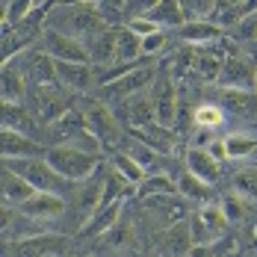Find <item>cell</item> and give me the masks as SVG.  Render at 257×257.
Wrapping results in <instances>:
<instances>
[{
  "instance_id": "cell-1",
  "label": "cell",
  "mask_w": 257,
  "mask_h": 257,
  "mask_svg": "<svg viewBox=\"0 0 257 257\" xmlns=\"http://www.w3.org/2000/svg\"><path fill=\"white\" fill-rule=\"evenodd\" d=\"M48 27L86 45L92 36H98L103 27L109 24H106L101 9L92 0H86V3H77V6H53V9H48Z\"/></svg>"
},
{
  "instance_id": "cell-18",
  "label": "cell",
  "mask_w": 257,
  "mask_h": 257,
  "mask_svg": "<svg viewBox=\"0 0 257 257\" xmlns=\"http://www.w3.org/2000/svg\"><path fill=\"white\" fill-rule=\"evenodd\" d=\"M178 36H180V42L189 45V48H207V45H219L225 30L216 27L210 18H204V21H186L178 30Z\"/></svg>"
},
{
  "instance_id": "cell-23",
  "label": "cell",
  "mask_w": 257,
  "mask_h": 257,
  "mask_svg": "<svg viewBox=\"0 0 257 257\" xmlns=\"http://www.w3.org/2000/svg\"><path fill=\"white\" fill-rule=\"evenodd\" d=\"M121 207H124V201H112V204H103L98 207L86 222H83V228H80V233L89 239V236H101V233L112 231L115 225H118V216H121Z\"/></svg>"
},
{
  "instance_id": "cell-21",
  "label": "cell",
  "mask_w": 257,
  "mask_h": 257,
  "mask_svg": "<svg viewBox=\"0 0 257 257\" xmlns=\"http://www.w3.org/2000/svg\"><path fill=\"white\" fill-rule=\"evenodd\" d=\"M219 106L225 115H233V118H257V95L245 89H222Z\"/></svg>"
},
{
  "instance_id": "cell-6",
  "label": "cell",
  "mask_w": 257,
  "mask_h": 257,
  "mask_svg": "<svg viewBox=\"0 0 257 257\" xmlns=\"http://www.w3.org/2000/svg\"><path fill=\"white\" fill-rule=\"evenodd\" d=\"M74 106L80 109V115H83V121H86V130H89L101 145L118 139V124H115L109 106L103 101H98V98H80Z\"/></svg>"
},
{
  "instance_id": "cell-2",
  "label": "cell",
  "mask_w": 257,
  "mask_h": 257,
  "mask_svg": "<svg viewBox=\"0 0 257 257\" xmlns=\"http://www.w3.org/2000/svg\"><path fill=\"white\" fill-rule=\"evenodd\" d=\"M45 160L51 163V169L65 178L68 183H83V180L95 178L98 175V154L92 151H83V148H74V145H51L45 151Z\"/></svg>"
},
{
  "instance_id": "cell-49",
  "label": "cell",
  "mask_w": 257,
  "mask_h": 257,
  "mask_svg": "<svg viewBox=\"0 0 257 257\" xmlns=\"http://www.w3.org/2000/svg\"><path fill=\"white\" fill-rule=\"evenodd\" d=\"M45 3H48V0H36V9H45Z\"/></svg>"
},
{
  "instance_id": "cell-24",
  "label": "cell",
  "mask_w": 257,
  "mask_h": 257,
  "mask_svg": "<svg viewBox=\"0 0 257 257\" xmlns=\"http://www.w3.org/2000/svg\"><path fill=\"white\" fill-rule=\"evenodd\" d=\"M225 56L228 53L222 51L219 45H207V48H195V56H192V71L201 74L204 80H219V71L225 65Z\"/></svg>"
},
{
  "instance_id": "cell-43",
  "label": "cell",
  "mask_w": 257,
  "mask_h": 257,
  "mask_svg": "<svg viewBox=\"0 0 257 257\" xmlns=\"http://www.w3.org/2000/svg\"><path fill=\"white\" fill-rule=\"evenodd\" d=\"M157 3H160V0H124V18H127V21H133V18H145Z\"/></svg>"
},
{
  "instance_id": "cell-19",
  "label": "cell",
  "mask_w": 257,
  "mask_h": 257,
  "mask_svg": "<svg viewBox=\"0 0 257 257\" xmlns=\"http://www.w3.org/2000/svg\"><path fill=\"white\" fill-rule=\"evenodd\" d=\"M121 112H124V121L130 124V130L136 127H148V124H157V112H154V98L151 92H139L127 101L121 103Z\"/></svg>"
},
{
  "instance_id": "cell-34",
  "label": "cell",
  "mask_w": 257,
  "mask_h": 257,
  "mask_svg": "<svg viewBox=\"0 0 257 257\" xmlns=\"http://www.w3.org/2000/svg\"><path fill=\"white\" fill-rule=\"evenodd\" d=\"M231 192L239 195L242 201H257V166H245V169L233 172Z\"/></svg>"
},
{
  "instance_id": "cell-25",
  "label": "cell",
  "mask_w": 257,
  "mask_h": 257,
  "mask_svg": "<svg viewBox=\"0 0 257 257\" xmlns=\"http://www.w3.org/2000/svg\"><path fill=\"white\" fill-rule=\"evenodd\" d=\"M0 127L18 130V133H24V136H33L36 121H33V112H30V109H24L21 103L0 101Z\"/></svg>"
},
{
  "instance_id": "cell-38",
  "label": "cell",
  "mask_w": 257,
  "mask_h": 257,
  "mask_svg": "<svg viewBox=\"0 0 257 257\" xmlns=\"http://www.w3.org/2000/svg\"><path fill=\"white\" fill-rule=\"evenodd\" d=\"M121 151H127V154L142 166V169H151V166H157V160H160V154H157L154 148H148V145H145V142H139V139H130Z\"/></svg>"
},
{
  "instance_id": "cell-44",
  "label": "cell",
  "mask_w": 257,
  "mask_h": 257,
  "mask_svg": "<svg viewBox=\"0 0 257 257\" xmlns=\"http://www.w3.org/2000/svg\"><path fill=\"white\" fill-rule=\"evenodd\" d=\"M124 27H130V30H133V33H136L139 39H145V36H151V33H157V30H160V27L151 24L148 18H133V21H127Z\"/></svg>"
},
{
  "instance_id": "cell-32",
  "label": "cell",
  "mask_w": 257,
  "mask_h": 257,
  "mask_svg": "<svg viewBox=\"0 0 257 257\" xmlns=\"http://www.w3.org/2000/svg\"><path fill=\"white\" fill-rule=\"evenodd\" d=\"M178 192L186 198V201H198V204H210V198H213V186L204 183V180H198L195 175H189V172L180 175Z\"/></svg>"
},
{
  "instance_id": "cell-5",
  "label": "cell",
  "mask_w": 257,
  "mask_h": 257,
  "mask_svg": "<svg viewBox=\"0 0 257 257\" xmlns=\"http://www.w3.org/2000/svg\"><path fill=\"white\" fill-rule=\"evenodd\" d=\"M157 77V65H136L133 71L127 74H121V77H115L112 83H106L101 86V98L98 101H115V103H124L127 98L133 95H139V92H145Z\"/></svg>"
},
{
  "instance_id": "cell-8",
  "label": "cell",
  "mask_w": 257,
  "mask_h": 257,
  "mask_svg": "<svg viewBox=\"0 0 257 257\" xmlns=\"http://www.w3.org/2000/svg\"><path fill=\"white\" fill-rule=\"evenodd\" d=\"M68 89H62L59 83H51V86H36V112L33 115H39L48 127H51L53 121H59L68 109H71V98L65 95Z\"/></svg>"
},
{
  "instance_id": "cell-31",
  "label": "cell",
  "mask_w": 257,
  "mask_h": 257,
  "mask_svg": "<svg viewBox=\"0 0 257 257\" xmlns=\"http://www.w3.org/2000/svg\"><path fill=\"white\" fill-rule=\"evenodd\" d=\"M109 166H112L115 175H121L127 183H142V180H145V169H142L127 151H121V148H115V151L109 154Z\"/></svg>"
},
{
  "instance_id": "cell-50",
  "label": "cell",
  "mask_w": 257,
  "mask_h": 257,
  "mask_svg": "<svg viewBox=\"0 0 257 257\" xmlns=\"http://www.w3.org/2000/svg\"><path fill=\"white\" fill-rule=\"evenodd\" d=\"M254 95H257V68H254Z\"/></svg>"
},
{
  "instance_id": "cell-22",
  "label": "cell",
  "mask_w": 257,
  "mask_h": 257,
  "mask_svg": "<svg viewBox=\"0 0 257 257\" xmlns=\"http://www.w3.org/2000/svg\"><path fill=\"white\" fill-rule=\"evenodd\" d=\"M186 172L189 175H195L198 180H204V183H216L219 180V172H222V163L216 160V157L210 154L207 148H189L186 151Z\"/></svg>"
},
{
  "instance_id": "cell-51",
  "label": "cell",
  "mask_w": 257,
  "mask_h": 257,
  "mask_svg": "<svg viewBox=\"0 0 257 257\" xmlns=\"http://www.w3.org/2000/svg\"><path fill=\"white\" fill-rule=\"evenodd\" d=\"M0 3H9V0H0Z\"/></svg>"
},
{
  "instance_id": "cell-36",
  "label": "cell",
  "mask_w": 257,
  "mask_h": 257,
  "mask_svg": "<svg viewBox=\"0 0 257 257\" xmlns=\"http://www.w3.org/2000/svg\"><path fill=\"white\" fill-rule=\"evenodd\" d=\"M172 192H178V183L169 178V175H151V178H145L136 186V195L142 201L145 198H154V195H172Z\"/></svg>"
},
{
  "instance_id": "cell-16",
  "label": "cell",
  "mask_w": 257,
  "mask_h": 257,
  "mask_svg": "<svg viewBox=\"0 0 257 257\" xmlns=\"http://www.w3.org/2000/svg\"><path fill=\"white\" fill-rule=\"evenodd\" d=\"M27 74L21 68V59L15 56L12 62H6L0 68V101H9V103H21L27 95Z\"/></svg>"
},
{
  "instance_id": "cell-52",
  "label": "cell",
  "mask_w": 257,
  "mask_h": 257,
  "mask_svg": "<svg viewBox=\"0 0 257 257\" xmlns=\"http://www.w3.org/2000/svg\"><path fill=\"white\" fill-rule=\"evenodd\" d=\"M51 257H59V254H51Z\"/></svg>"
},
{
  "instance_id": "cell-4",
  "label": "cell",
  "mask_w": 257,
  "mask_h": 257,
  "mask_svg": "<svg viewBox=\"0 0 257 257\" xmlns=\"http://www.w3.org/2000/svg\"><path fill=\"white\" fill-rule=\"evenodd\" d=\"M189 236H192V245L195 248H204V245H213V242H219L225 231H228V216L222 213V207L219 204H198L192 213H189Z\"/></svg>"
},
{
  "instance_id": "cell-30",
  "label": "cell",
  "mask_w": 257,
  "mask_h": 257,
  "mask_svg": "<svg viewBox=\"0 0 257 257\" xmlns=\"http://www.w3.org/2000/svg\"><path fill=\"white\" fill-rule=\"evenodd\" d=\"M242 6L245 0H216L213 3V12H210V21L222 30H231L242 21Z\"/></svg>"
},
{
  "instance_id": "cell-42",
  "label": "cell",
  "mask_w": 257,
  "mask_h": 257,
  "mask_svg": "<svg viewBox=\"0 0 257 257\" xmlns=\"http://www.w3.org/2000/svg\"><path fill=\"white\" fill-rule=\"evenodd\" d=\"M231 33L239 39V42H254L257 45V12L254 15H245L236 27H231Z\"/></svg>"
},
{
  "instance_id": "cell-26",
  "label": "cell",
  "mask_w": 257,
  "mask_h": 257,
  "mask_svg": "<svg viewBox=\"0 0 257 257\" xmlns=\"http://www.w3.org/2000/svg\"><path fill=\"white\" fill-rule=\"evenodd\" d=\"M86 53H89V62H98V65H112L115 59V30L103 27L98 36H92L86 42Z\"/></svg>"
},
{
  "instance_id": "cell-11",
  "label": "cell",
  "mask_w": 257,
  "mask_h": 257,
  "mask_svg": "<svg viewBox=\"0 0 257 257\" xmlns=\"http://www.w3.org/2000/svg\"><path fill=\"white\" fill-rule=\"evenodd\" d=\"M65 210H68L65 198L62 195H53V192H33L24 204L18 207V213L24 219H30V222H53Z\"/></svg>"
},
{
  "instance_id": "cell-13",
  "label": "cell",
  "mask_w": 257,
  "mask_h": 257,
  "mask_svg": "<svg viewBox=\"0 0 257 257\" xmlns=\"http://www.w3.org/2000/svg\"><path fill=\"white\" fill-rule=\"evenodd\" d=\"M45 151L48 148L39 145L33 136L0 127V160H30V157H45Z\"/></svg>"
},
{
  "instance_id": "cell-3",
  "label": "cell",
  "mask_w": 257,
  "mask_h": 257,
  "mask_svg": "<svg viewBox=\"0 0 257 257\" xmlns=\"http://www.w3.org/2000/svg\"><path fill=\"white\" fill-rule=\"evenodd\" d=\"M6 166L18 175L21 180H27L36 192H53V195H62L71 189L68 180L59 178L56 172L51 169V163L45 157H30V160H6Z\"/></svg>"
},
{
  "instance_id": "cell-29",
  "label": "cell",
  "mask_w": 257,
  "mask_h": 257,
  "mask_svg": "<svg viewBox=\"0 0 257 257\" xmlns=\"http://www.w3.org/2000/svg\"><path fill=\"white\" fill-rule=\"evenodd\" d=\"M139 56H142V39H139L130 27L115 30V59H112V62L124 65V62H136Z\"/></svg>"
},
{
  "instance_id": "cell-17",
  "label": "cell",
  "mask_w": 257,
  "mask_h": 257,
  "mask_svg": "<svg viewBox=\"0 0 257 257\" xmlns=\"http://www.w3.org/2000/svg\"><path fill=\"white\" fill-rule=\"evenodd\" d=\"M33 192H36V189H33L27 180L18 178V175L6 166V160H0V204L21 207Z\"/></svg>"
},
{
  "instance_id": "cell-35",
  "label": "cell",
  "mask_w": 257,
  "mask_h": 257,
  "mask_svg": "<svg viewBox=\"0 0 257 257\" xmlns=\"http://www.w3.org/2000/svg\"><path fill=\"white\" fill-rule=\"evenodd\" d=\"M166 245L172 248V254L175 257H186L195 245H192V236H189V222L183 219L178 225H172V228H166Z\"/></svg>"
},
{
  "instance_id": "cell-20",
  "label": "cell",
  "mask_w": 257,
  "mask_h": 257,
  "mask_svg": "<svg viewBox=\"0 0 257 257\" xmlns=\"http://www.w3.org/2000/svg\"><path fill=\"white\" fill-rule=\"evenodd\" d=\"M21 59V68H24L27 80L33 86H51L56 83V68H53V59L45 51H27Z\"/></svg>"
},
{
  "instance_id": "cell-27",
  "label": "cell",
  "mask_w": 257,
  "mask_h": 257,
  "mask_svg": "<svg viewBox=\"0 0 257 257\" xmlns=\"http://www.w3.org/2000/svg\"><path fill=\"white\" fill-rule=\"evenodd\" d=\"M130 136L139 139V142H145L148 148H154L157 154H169V151L175 148V133H172L169 127H163V124L136 127V130H130Z\"/></svg>"
},
{
  "instance_id": "cell-15",
  "label": "cell",
  "mask_w": 257,
  "mask_h": 257,
  "mask_svg": "<svg viewBox=\"0 0 257 257\" xmlns=\"http://www.w3.org/2000/svg\"><path fill=\"white\" fill-rule=\"evenodd\" d=\"M145 204L151 210V216L163 222V228H172L186 219V198L180 192H172V195H154V198H145Z\"/></svg>"
},
{
  "instance_id": "cell-46",
  "label": "cell",
  "mask_w": 257,
  "mask_h": 257,
  "mask_svg": "<svg viewBox=\"0 0 257 257\" xmlns=\"http://www.w3.org/2000/svg\"><path fill=\"white\" fill-rule=\"evenodd\" d=\"M77 3H86V0H48L45 3V12L53 9V6H77Z\"/></svg>"
},
{
  "instance_id": "cell-37",
  "label": "cell",
  "mask_w": 257,
  "mask_h": 257,
  "mask_svg": "<svg viewBox=\"0 0 257 257\" xmlns=\"http://www.w3.org/2000/svg\"><path fill=\"white\" fill-rule=\"evenodd\" d=\"M195 127H204V130H216L222 127V121H225V112H222V106L219 103H201V106H195Z\"/></svg>"
},
{
  "instance_id": "cell-48",
  "label": "cell",
  "mask_w": 257,
  "mask_h": 257,
  "mask_svg": "<svg viewBox=\"0 0 257 257\" xmlns=\"http://www.w3.org/2000/svg\"><path fill=\"white\" fill-rule=\"evenodd\" d=\"M6 18H9V3H0V30L6 27Z\"/></svg>"
},
{
  "instance_id": "cell-47",
  "label": "cell",
  "mask_w": 257,
  "mask_h": 257,
  "mask_svg": "<svg viewBox=\"0 0 257 257\" xmlns=\"http://www.w3.org/2000/svg\"><path fill=\"white\" fill-rule=\"evenodd\" d=\"M257 12V0H245V6H242V18L245 15H254Z\"/></svg>"
},
{
  "instance_id": "cell-41",
  "label": "cell",
  "mask_w": 257,
  "mask_h": 257,
  "mask_svg": "<svg viewBox=\"0 0 257 257\" xmlns=\"http://www.w3.org/2000/svg\"><path fill=\"white\" fill-rule=\"evenodd\" d=\"M219 207H222V213L228 216V222H242L245 219V201L239 198V195H233V192H228L222 201H219Z\"/></svg>"
},
{
  "instance_id": "cell-10",
  "label": "cell",
  "mask_w": 257,
  "mask_h": 257,
  "mask_svg": "<svg viewBox=\"0 0 257 257\" xmlns=\"http://www.w3.org/2000/svg\"><path fill=\"white\" fill-rule=\"evenodd\" d=\"M254 62H248L245 56L239 53H228L225 56V65L219 71V86L222 89H245V92H254Z\"/></svg>"
},
{
  "instance_id": "cell-12",
  "label": "cell",
  "mask_w": 257,
  "mask_h": 257,
  "mask_svg": "<svg viewBox=\"0 0 257 257\" xmlns=\"http://www.w3.org/2000/svg\"><path fill=\"white\" fill-rule=\"evenodd\" d=\"M53 68H56V83L77 95L92 92V86L98 83L92 62H53Z\"/></svg>"
},
{
  "instance_id": "cell-9",
  "label": "cell",
  "mask_w": 257,
  "mask_h": 257,
  "mask_svg": "<svg viewBox=\"0 0 257 257\" xmlns=\"http://www.w3.org/2000/svg\"><path fill=\"white\" fill-rule=\"evenodd\" d=\"M157 92H151V98H154V112H157V124H163V127H175V121H178V95H175V89H172V71H157Z\"/></svg>"
},
{
  "instance_id": "cell-40",
  "label": "cell",
  "mask_w": 257,
  "mask_h": 257,
  "mask_svg": "<svg viewBox=\"0 0 257 257\" xmlns=\"http://www.w3.org/2000/svg\"><path fill=\"white\" fill-rule=\"evenodd\" d=\"M169 45H172V36H169V30H157V33H151V36H145V39H142V56L163 53Z\"/></svg>"
},
{
  "instance_id": "cell-45",
  "label": "cell",
  "mask_w": 257,
  "mask_h": 257,
  "mask_svg": "<svg viewBox=\"0 0 257 257\" xmlns=\"http://www.w3.org/2000/svg\"><path fill=\"white\" fill-rule=\"evenodd\" d=\"M12 225H15V213H12V207L0 204V233H6Z\"/></svg>"
},
{
  "instance_id": "cell-33",
  "label": "cell",
  "mask_w": 257,
  "mask_h": 257,
  "mask_svg": "<svg viewBox=\"0 0 257 257\" xmlns=\"http://www.w3.org/2000/svg\"><path fill=\"white\" fill-rule=\"evenodd\" d=\"M222 142H225V160H245V157H251L257 151L254 133H231Z\"/></svg>"
},
{
  "instance_id": "cell-28",
  "label": "cell",
  "mask_w": 257,
  "mask_h": 257,
  "mask_svg": "<svg viewBox=\"0 0 257 257\" xmlns=\"http://www.w3.org/2000/svg\"><path fill=\"white\" fill-rule=\"evenodd\" d=\"M151 24H157L160 30H180L183 27V12H180V3L178 0H160L154 9L145 15Z\"/></svg>"
},
{
  "instance_id": "cell-14",
  "label": "cell",
  "mask_w": 257,
  "mask_h": 257,
  "mask_svg": "<svg viewBox=\"0 0 257 257\" xmlns=\"http://www.w3.org/2000/svg\"><path fill=\"white\" fill-rule=\"evenodd\" d=\"M65 242L53 233H36V236H24V239H15L9 245V254L12 257H51L59 254Z\"/></svg>"
},
{
  "instance_id": "cell-7",
  "label": "cell",
  "mask_w": 257,
  "mask_h": 257,
  "mask_svg": "<svg viewBox=\"0 0 257 257\" xmlns=\"http://www.w3.org/2000/svg\"><path fill=\"white\" fill-rule=\"evenodd\" d=\"M39 51H45L53 62H89V53H86V45L59 33V30H42L39 36Z\"/></svg>"
},
{
  "instance_id": "cell-39",
  "label": "cell",
  "mask_w": 257,
  "mask_h": 257,
  "mask_svg": "<svg viewBox=\"0 0 257 257\" xmlns=\"http://www.w3.org/2000/svg\"><path fill=\"white\" fill-rule=\"evenodd\" d=\"M178 3L186 21H204V18H210L216 0H178Z\"/></svg>"
}]
</instances>
